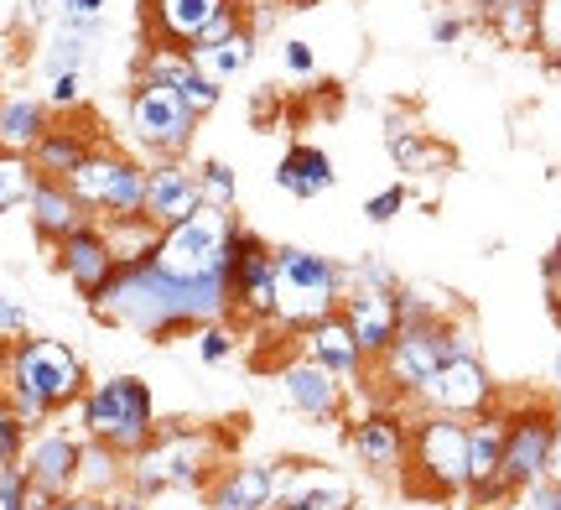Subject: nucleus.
<instances>
[{
    "instance_id": "nucleus-1",
    "label": "nucleus",
    "mask_w": 561,
    "mask_h": 510,
    "mask_svg": "<svg viewBox=\"0 0 561 510\" xmlns=\"http://www.w3.org/2000/svg\"><path fill=\"white\" fill-rule=\"evenodd\" d=\"M89 313L110 328H130L140 339H187L208 318H234V297L229 282H182L146 256L121 265V276L89 303Z\"/></svg>"
},
{
    "instance_id": "nucleus-2",
    "label": "nucleus",
    "mask_w": 561,
    "mask_h": 510,
    "mask_svg": "<svg viewBox=\"0 0 561 510\" xmlns=\"http://www.w3.org/2000/svg\"><path fill=\"white\" fill-rule=\"evenodd\" d=\"M83 390H89V365L68 339L26 333L0 354V396L16 407V417L32 432L47 428L58 411L79 407Z\"/></svg>"
},
{
    "instance_id": "nucleus-3",
    "label": "nucleus",
    "mask_w": 561,
    "mask_h": 510,
    "mask_svg": "<svg viewBox=\"0 0 561 510\" xmlns=\"http://www.w3.org/2000/svg\"><path fill=\"white\" fill-rule=\"evenodd\" d=\"M458 354H479V339H473V328L462 313H447L437 324H421V328H401L396 333V344L385 349V360H375V375L369 381H380L375 396L390 401V407H401V401H416L426 381L437 375L447 360H458Z\"/></svg>"
},
{
    "instance_id": "nucleus-4",
    "label": "nucleus",
    "mask_w": 561,
    "mask_h": 510,
    "mask_svg": "<svg viewBox=\"0 0 561 510\" xmlns=\"http://www.w3.org/2000/svg\"><path fill=\"white\" fill-rule=\"evenodd\" d=\"M79 432L94 438L104 449L136 458L157 443L161 417H157V390L146 386L140 375H104V381H89L79 401Z\"/></svg>"
},
{
    "instance_id": "nucleus-5",
    "label": "nucleus",
    "mask_w": 561,
    "mask_h": 510,
    "mask_svg": "<svg viewBox=\"0 0 561 510\" xmlns=\"http://www.w3.org/2000/svg\"><path fill=\"white\" fill-rule=\"evenodd\" d=\"M219 464H229V458H224L219 432L161 428L157 443L130 458V490H140L146 500H157V495L208 490V479L219 474Z\"/></svg>"
},
{
    "instance_id": "nucleus-6",
    "label": "nucleus",
    "mask_w": 561,
    "mask_h": 510,
    "mask_svg": "<svg viewBox=\"0 0 561 510\" xmlns=\"http://www.w3.org/2000/svg\"><path fill=\"white\" fill-rule=\"evenodd\" d=\"M348 292V265L333 256H318L307 246H276V328L301 333V328L333 318Z\"/></svg>"
},
{
    "instance_id": "nucleus-7",
    "label": "nucleus",
    "mask_w": 561,
    "mask_h": 510,
    "mask_svg": "<svg viewBox=\"0 0 561 510\" xmlns=\"http://www.w3.org/2000/svg\"><path fill=\"white\" fill-rule=\"evenodd\" d=\"M401 485L421 500H458L468 495V422L416 411L411 417V458H405Z\"/></svg>"
},
{
    "instance_id": "nucleus-8",
    "label": "nucleus",
    "mask_w": 561,
    "mask_h": 510,
    "mask_svg": "<svg viewBox=\"0 0 561 510\" xmlns=\"http://www.w3.org/2000/svg\"><path fill=\"white\" fill-rule=\"evenodd\" d=\"M234 229L240 219L229 208H208L187 214L182 225L161 229L151 261L161 271H172L182 282H229V261H234Z\"/></svg>"
},
{
    "instance_id": "nucleus-9",
    "label": "nucleus",
    "mask_w": 561,
    "mask_h": 510,
    "mask_svg": "<svg viewBox=\"0 0 561 510\" xmlns=\"http://www.w3.org/2000/svg\"><path fill=\"white\" fill-rule=\"evenodd\" d=\"M504 490L525 495L551 474V443H557V417L561 407L551 396H504Z\"/></svg>"
},
{
    "instance_id": "nucleus-10",
    "label": "nucleus",
    "mask_w": 561,
    "mask_h": 510,
    "mask_svg": "<svg viewBox=\"0 0 561 510\" xmlns=\"http://www.w3.org/2000/svg\"><path fill=\"white\" fill-rule=\"evenodd\" d=\"M68 188L100 225L146 214V162H136L130 151H115V146H94L79 162V172L68 178Z\"/></svg>"
},
{
    "instance_id": "nucleus-11",
    "label": "nucleus",
    "mask_w": 561,
    "mask_h": 510,
    "mask_svg": "<svg viewBox=\"0 0 561 510\" xmlns=\"http://www.w3.org/2000/svg\"><path fill=\"white\" fill-rule=\"evenodd\" d=\"M125 125H130V141L146 151V162H157V157H182L193 146L198 115L182 104L178 89L157 79H136L130 100H125Z\"/></svg>"
},
{
    "instance_id": "nucleus-12",
    "label": "nucleus",
    "mask_w": 561,
    "mask_h": 510,
    "mask_svg": "<svg viewBox=\"0 0 561 510\" xmlns=\"http://www.w3.org/2000/svg\"><path fill=\"white\" fill-rule=\"evenodd\" d=\"M348 453H354V464L364 474L401 479L405 458H411V417H405V407L375 401L359 417H348Z\"/></svg>"
},
{
    "instance_id": "nucleus-13",
    "label": "nucleus",
    "mask_w": 561,
    "mask_h": 510,
    "mask_svg": "<svg viewBox=\"0 0 561 510\" xmlns=\"http://www.w3.org/2000/svg\"><path fill=\"white\" fill-rule=\"evenodd\" d=\"M411 407L473 422V417H483V411L500 407V381L489 375V365H483L479 354H458V360H447V365L426 381V390H421Z\"/></svg>"
},
{
    "instance_id": "nucleus-14",
    "label": "nucleus",
    "mask_w": 561,
    "mask_h": 510,
    "mask_svg": "<svg viewBox=\"0 0 561 510\" xmlns=\"http://www.w3.org/2000/svg\"><path fill=\"white\" fill-rule=\"evenodd\" d=\"M229 297H234V318H244V324H276V246L244 225L234 229Z\"/></svg>"
},
{
    "instance_id": "nucleus-15",
    "label": "nucleus",
    "mask_w": 561,
    "mask_h": 510,
    "mask_svg": "<svg viewBox=\"0 0 561 510\" xmlns=\"http://www.w3.org/2000/svg\"><path fill=\"white\" fill-rule=\"evenodd\" d=\"M79 453H83V432L79 428H37L32 438H26V449H21V469H26V479H32V490L53 495V500H62V495L79 490Z\"/></svg>"
},
{
    "instance_id": "nucleus-16",
    "label": "nucleus",
    "mask_w": 561,
    "mask_h": 510,
    "mask_svg": "<svg viewBox=\"0 0 561 510\" xmlns=\"http://www.w3.org/2000/svg\"><path fill=\"white\" fill-rule=\"evenodd\" d=\"M276 386L286 396V407L307 417V422H343L348 417V386H343L339 375H328L322 365H312L307 354H291V360H280L276 365Z\"/></svg>"
},
{
    "instance_id": "nucleus-17",
    "label": "nucleus",
    "mask_w": 561,
    "mask_h": 510,
    "mask_svg": "<svg viewBox=\"0 0 561 510\" xmlns=\"http://www.w3.org/2000/svg\"><path fill=\"white\" fill-rule=\"evenodd\" d=\"M53 256H58V271L68 276V286L79 292L83 303H94L104 286L121 276V256H115V246H110V235H104L100 219H89L83 229H73L62 246H53Z\"/></svg>"
},
{
    "instance_id": "nucleus-18",
    "label": "nucleus",
    "mask_w": 561,
    "mask_h": 510,
    "mask_svg": "<svg viewBox=\"0 0 561 510\" xmlns=\"http://www.w3.org/2000/svg\"><path fill=\"white\" fill-rule=\"evenodd\" d=\"M203 208V188H198V167H187L182 157H157L146 162V219L157 229L182 225L187 214Z\"/></svg>"
},
{
    "instance_id": "nucleus-19",
    "label": "nucleus",
    "mask_w": 561,
    "mask_h": 510,
    "mask_svg": "<svg viewBox=\"0 0 561 510\" xmlns=\"http://www.w3.org/2000/svg\"><path fill=\"white\" fill-rule=\"evenodd\" d=\"M339 313H343V324L354 328L364 360H369V365H375V360H385V349L396 344V333H401L396 286H348Z\"/></svg>"
},
{
    "instance_id": "nucleus-20",
    "label": "nucleus",
    "mask_w": 561,
    "mask_h": 510,
    "mask_svg": "<svg viewBox=\"0 0 561 510\" xmlns=\"http://www.w3.org/2000/svg\"><path fill=\"white\" fill-rule=\"evenodd\" d=\"M297 354H307V360H312V365H322L328 375H339L348 390L369 381V360H364L354 328L343 324V313H333V318H322V324H312V328H301V333H297Z\"/></svg>"
},
{
    "instance_id": "nucleus-21",
    "label": "nucleus",
    "mask_w": 561,
    "mask_h": 510,
    "mask_svg": "<svg viewBox=\"0 0 561 510\" xmlns=\"http://www.w3.org/2000/svg\"><path fill=\"white\" fill-rule=\"evenodd\" d=\"M208 510H276V464L229 458L203 490Z\"/></svg>"
},
{
    "instance_id": "nucleus-22",
    "label": "nucleus",
    "mask_w": 561,
    "mask_h": 510,
    "mask_svg": "<svg viewBox=\"0 0 561 510\" xmlns=\"http://www.w3.org/2000/svg\"><path fill=\"white\" fill-rule=\"evenodd\" d=\"M229 5L234 0H146V26H151L146 47H182L187 53Z\"/></svg>"
},
{
    "instance_id": "nucleus-23",
    "label": "nucleus",
    "mask_w": 561,
    "mask_h": 510,
    "mask_svg": "<svg viewBox=\"0 0 561 510\" xmlns=\"http://www.w3.org/2000/svg\"><path fill=\"white\" fill-rule=\"evenodd\" d=\"M26 219H32V235L42 246H62L73 229L89 225V208L73 199V188L58 183V178H37L32 193H26Z\"/></svg>"
},
{
    "instance_id": "nucleus-24",
    "label": "nucleus",
    "mask_w": 561,
    "mask_h": 510,
    "mask_svg": "<svg viewBox=\"0 0 561 510\" xmlns=\"http://www.w3.org/2000/svg\"><path fill=\"white\" fill-rule=\"evenodd\" d=\"M333 183H339L333 157L312 141L286 146V157L276 162V188L280 193H291V199H322V193H333Z\"/></svg>"
},
{
    "instance_id": "nucleus-25",
    "label": "nucleus",
    "mask_w": 561,
    "mask_h": 510,
    "mask_svg": "<svg viewBox=\"0 0 561 510\" xmlns=\"http://www.w3.org/2000/svg\"><path fill=\"white\" fill-rule=\"evenodd\" d=\"M94 146H100L94 141V131H83V125H73V121H53L47 125V136L37 141V151H32V167H37V178H58V183H68Z\"/></svg>"
},
{
    "instance_id": "nucleus-26",
    "label": "nucleus",
    "mask_w": 561,
    "mask_h": 510,
    "mask_svg": "<svg viewBox=\"0 0 561 510\" xmlns=\"http://www.w3.org/2000/svg\"><path fill=\"white\" fill-rule=\"evenodd\" d=\"M47 125H53V104L42 94H5L0 100V151L32 157L37 141L47 136Z\"/></svg>"
},
{
    "instance_id": "nucleus-27",
    "label": "nucleus",
    "mask_w": 561,
    "mask_h": 510,
    "mask_svg": "<svg viewBox=\"0 0 561 510\" xmlns=\"http://www.w3.org/2000/svg\"><path fill=\"white\" fill-rule=\"evenodd\" d=\"M385 146H390V157H396V167H401L405 178H437V172H447L453 167V146L432 141L426 131H416V125H390L385 131Z\"/></svg>"
},
{
    "instance_id": "nucleus-28",
    "label": "nucleus",
    "mask_w": 561,
    "mask_h": 510,
    "mask_svg": "<svg viewBox=\"0 0 561 510\" xmlns=\"http://www.w3.org/2000/svg\"><path fill=\"white\" fill-rule=\"evenodd\" d=\"M130 485V458L115 449H104L94 438H83V453H79V490L73 495H94V500H110L115 490Z\"/></svg>"
},
{
    "instance_id": "nucleus-29",
    "label": "nucleus",
    "mask_w": 561,
    "mask_h": 510,
    "mask_svg": "<svg viewBox=\"0 0 561 510\" xmlns=\"http://www.w3.org/2000/svg\"><path fill=\"white\" fill-rule=\"evenodd\" d=\"M255 26H240L234 37H224L219 47H198V53H187V58L198 63V73L203 79H214V83H234L255 63Z\"/></svg>"
},
{
    "instance_id": "nucleus-30",
    "label": "nucleus",
    "mask_w": 561,
    "mask_h": 510,
    "mask_svg": "<svg viewBox=\"0 0 561 510\" xmlns=\"http://www.w3.org/2000/svg\"><path fill=\"white\" fill-rule=\"evenodd\" d=\"M536 5L541 0H483V26L504 47H536Z\"/></svg>"
},
{
    "instance_id": "nucleus-31",
    "label": "nucleus",
    "mask_w": 561,
    "mask_h": 510,
    "mask_svg": "<svg viewBox=\"0 0 561 510\" xmlns=\"http://www.w3.org/2000/svg\"><path fill=\"white\" fill-rule=\"evenodd\" d=\"M104 235H110V246H115V256H121V265H130V261H146L151 250H157V240H161V229L140 214V219H110L104 225Z\"/></svg>"
},
{
    "instance_id": "nucleus-32",
    "label": "nucleus",
    "mask_w": 561,
    "mask_h": 510,
    "mask_svg": "<svg viewBox=\"0 0 561 510\" xmlns=\"http://www.w3.org/2000/svg\"><path fill=\"white\" fill-rule=\"evenodd\" d=\"M187 339H193L203 365H229V360L240 354V328H234V318H208V324H198Z\"/></svg>"
},
{
    "instance_id": "nucleus-33",
    "label": "nucleus",
    "mask_w": 561,
    "mask_h": 510,
    "mask_svg": "<svg viewBox=\"0 0 561 510\" xmlns=\"http://www.w3.org/2000/svg\"><path fill=\"white\" fill-rule=\"evenodd\" d=\"M89 42H94V32L62 26L58 37L47 42V53H42V68H47V79H53V73H83V63H89Z\"/></svg>"
},
{
    "instance_id": "nucleus-34",
    "label": "nucleus",
    "mask_w": 561,
    "mask_h": 510,
    "mask_svg": "<svg viewBox=\"0 0 561 510\" xmlns=\"http://www.w3.org/2000/svg\"><path fill=\"white\" fill-rule=\"evenodd\" d=\"M32 183H37V167H32V157H21V151H0V214L26 208Z\"/></svg>"
},
{
    "instance_id": "nucleus-35",
    "label": "nucleus",
    "mask_w": 561,
    "mask_h": 510,
    "mask_svg": "<svg viewBox=\"0 0 561 510\" xmlns=\"http://www.w3.org/2000/svg\"><path fill=\"white\" fill-rule=\"evenodd\" d=\"M53 506V495L32 490V479L21 464H5L0 469V510H47Z\"/></svg>"
},
{
    "instance_id": "nucleus-36",
    "label": "nucleus",
    "mask_w": 561,
    "mask_h": 510,
    "mask_svg": "<svg viewBox=\"0 0 561 510\" xmlns=\"http://www.w3.org/2000/svg\"><path fill=\"white\" fill-rule=\"evenodd\" d=\"M198 188L208 208H234V199H240V178H234V167H224V162H203Z\"/></svg>"
},
{
    "instance_id": "nucleus-37",
    "label": "nucleus",
    "mask_w": 561,
    "mask_h": 510,
    "mask_svg": "<svg viewBox=\"0 0 561 510\" xmlns=\"http://www.w3.org/2000/svg\"><path fill=\"white\" fill-rule=\"evenodd\" d=\"M536 47H541L546 63L561 73V0H541V5H536Z\"/></svg>"
},
{
    "instance_id": "nucleus-38",
    "label": "nucleus",
    "mask_w": 561,
    "mask_h": 510,
    "mask_svg": "<svg viewBox=\"0 0 561 510\" xmlns=\"http://www.w3.org/2000/svg\"><path fill=\"white\" fill-rule=\"evenodd\" d=\"M26 438H32V428H26V422L16 417V407L0 396V469H5V464H21Z\"/></svg>"
},
{
    "instance_id": "nucleus-39",
    "label": "nucleus",
    "mask_w": 561,
    "mask_h": 510,
    "mask_svg": "<svg viewBox=\"0 0 561 510\" xmlns=\"http://www.w3.org/2000/svg\"><path fill=\"white\" fill-rule=\"evenodd\" d=\"M405 204H411V188L390 183V188H380V193L364 204V219H369V225H390V219H401L405 214Z\"/></svg>"
},
{
    "instance_id": "nucleus-40",
    "label": "nucleus",
    "mask_w": 561,
    "mask_h": 510,
    "mask_svg": "<svg viewBox=\"0 0 561 510\" xmlns=\"http://www.w3.org/2000/svg\"><path fill=\"white\" fill-rule=\"evenodd\" d=\"M104 5H110V0H58V16H62V26H79V32H100Z\"/></svg>"
},
{
    "instance_id": "nucleus-41",
    "label": "nucleus",
    "mask_w": 561,
    "mask_h": 510,
    "mask_svg": "<svg viewBox=\"0 0 561 510\" xmlns=\"http://www.w3.org/2000/svg\"><path fill=\"white\" fill-rule=\"evenodd\" d=\"M42 100L53 104V110H62V115H68V110H79L83 104V73H53Z\"/></svg>"
},
{
    "instance_id": "nucleus-42",
    "label": "nucleus",
    "mask_w": 561,
    "mask_h": 510,
    "mask_svg": "<svg viewBox=\"0 0 561 510\" xmlns=\"http://www.w3.org/2000/svg\"><path fill=\"white\" fill-rule=\"evenodd\" d=\"M348 286H401V276L380 261V256H364L348 265Z\"/></svg>"
},
{
    "instance_id": "nucleus-43",
    "label": "nucleus",
    "mask_w": 561,
    "mask_h": 510,
    "mask_svg": "<svg viewBox=\"0 0 561 510\" xmlns=\"http://www.w3.org/2000/svg\"><path fill=\"white\" fill-rule=\"evenodd\" d=\"M280 68H286V73H297V79H312V73H318V53H312V42H301V37L280 42Z\"/></svg>"
},
{
    "instance_id": "nucleus-44",
    "label": "nucleus",
    "mask_w": 561,
    "mask_h": 510,
    "mask_svg": "<svg viewBox=\"0 0 561 510\" xmlns=\"http://www.w3.org/2000/svg\"><path fill=\"white\" fill-rule=\"evenodd\" d=\"M26 333H32V313L16 297H0V344H16Z\"/></svg>"
},
{
    "instance_id": "nucleus-45",
    "label": "nucleus",
    "mask_w": 561,
    "mask_h": 510,
    "mask_svg": "<svg viewBox=\"0 0 561 510\" xmlns=\"http://www.w3.org/2000/svg\"><path fill=\"white\" fill-rule=\"evenodd\" d=\"M462 32H468V16H458V11H442V16H432V42H437V47L462 42Z\"/></svg>"
},
{
    "instance_id": "nucleus-46",
    "label": "nucleus",
    "mask_w": 561,
    "mask_h": 510,
    "mask_svg": "<svg viewBox=\"0 0 561 510\" xmlns=\"http://www.w3.org/2000/svg\"><path fill=\"white\" fill-rule=\"evenodd\" d=\"M530 510H561V479H541L536 490H525Z\"/></svg>"
},
{
    "instance_id": "nucleus-47",
    "label": "nucleus",
    "mask_w": 561,
    "mask_h": 510,
    "mask_svg": "<svg viewBox=\"0 0 561 510\" xmlns=\"http://www.w3.org/2000/svg\"><path fill=\"white\" fill-rule=\"evenodd\" d=\"M58 16V0H21V21L26 26H42V21Z\"/></svg>"
},
{
    "instance_id": "nucleus-48",
    "label": "nucleus",
    "mask_w": 561,
    "mask_h": 510,
    "mask_svg": "<svg viewBox=\"0 0 561 510\" xmlns=\"http://www.w3.org/2000/svg\"><path fill=\"white\" fill-rule=\"evenodd\" d=\"M104 510H151V500H146L140 490H130V485H125V490H115L110 500H104Z\"/></svg>"
},
{
    "instance_id": "nucleus-49",
    "label": "nucleus",
    "mask_w": 561,
    "mask_h": 510,
    "mask_svg": "<svg viewBox=\"0 0 561 510\" xmlns=\"http://www.w3.org/2000/svg\"><path fill=\"white\" fill-rule=\"evenodd\" d=\"M541 282H546V292L551 286H561V240L551 250H546V261H541Z\"/></svg>"
},
{
    "instance_id": "nucleus-50",
    "label": "nucleus",
    "mask_w": 561,
    "mask_h": 510,
    "mask_svg": "<svg viewBox=\"0 0 561 510\" xmlns=\"http://www.w3.org/2000/svg\"><path fill=\"white\" fill-rule=\"evenodd\" d=\"M47 510H104V500H94V495H62Z\"/></svg>"
},
{
    "instance_id": "nucleus-51",
    "label": "nucleus",
    "mask_w": 561,
    "mask_h": 510,
    "mask_svg": "<svg viewBox=\"0 0 561 510\" xmlns=\"http://www.w3.org/2000/svg\"><path fill=\"white\" fill-rule=\"evenodd\" d=\"M546 479H561V417H557V443H551V474Z\"/></svg>"
},
{
    "instance_id": "nucleus-52",
    "label": "nucleus",
    "mask_w": 561,
    "mask_h": 510,
    "mask_svg": "<svg viewBox=\"0 0 561 510\" xmlns=\"http://www.w3.org/2000/svg\"><path fill=\"white\" fill-rule=\"evenodd\" d=\"M551 390H557V401H561V344H557V360H551Z\"/></svg>"
},
{
    "instance_id": "nucleus-53",
    "label": "nucleus",
    "mask_w": 561,
    "mask_h": 510,
    "mask_svg": "<svg viewBox=\"0 0 561 510\" xmlns=\"http://www.w3.org/2000/svg\"><path fill=\"white\" fill-rule=\"evenodd\" d=\"M546 303H551V318H557V328H561V286H551V292H546Z\"/></svg>"
},
{
    "instance_id": "nucleus-54",
    "label": "nucleus",
    "mask_w": 561,
    "mask_h": 510,
    "mask_svg": "<svg viewBox=\"0 0 561 510\" xmlns=\"http://www.w3.org/2000/svg\"><path fill=\"white\" fill-rule=\"evenodd\" d=\"M280 5H291V11H307V5H318V0H280Z\"/></svg>"
},
{
    "instance_id": "nucleus-55",
    "label": "nucleus",
    "mask_w": 561,
    "mask_h": 510,
    "mask_svg": "<svg viewBox=\"0 0 561 510\" xmlns=\"http://www.w3.org/2000/svg\"><path fill=\"white\" fill-rule=\"evenodd\" d=\"M0 100H5V79H0Z\"/></svg>"
},
{
    "instance_id": "nucleus-56",
    "label": "nucleus",
    "mask_w": 561,
    "mask_h": 510,
    "mask_svg": "<svg viewBox=\"0 0 561 510\" xmlns=\"http://www.w3.org/2000/svg\"><path fill=\"white\" fill-rule=\"evenodd\" d=\"M286 510H307V506H286Z\"/></svg>"
}]
</instances>
